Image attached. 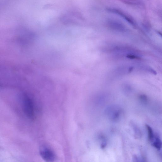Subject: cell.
<instances>
[{
    "label": "cell",
    "mask_w": 162,
    "mask_h": 162,
    "mask_svg": "<svg viewBox=\"0 0 162 162\" xmlns=\"http://www.w3.org/2000/svg\"><path fill=\"white\" fill-rule=\"evenodd\" d=\"M146 126L148 131L149 140L151 142L153 140L155 136L152 128L148 125Z\"/></svg>",
    "instance_id": "obj_6"
},
{
    "label": "cell",
    "mask_w": 162,
    "mask_h": 162,
    "mask_svg": "<svg viewBox=\"0 0 162 162\" xmlns=\"http://www.w3.org/2000/svg\"><path fill=\"white\" fill-rule=\"evenodd\" d=\"M107 10L109 12L119 16L127 21L128 23L132 26H135V24L134 21L131 16L121 10L113 7H109L107 8Z\"/></svg>",
    "instance_id": "obj_3"
},
{
    "label": "cell",
    "mask_w": 162,
    "mask_h": 162,
    "mask_svg": "<svg viewBox=\"0 0 162 162\" xmlns=\"http://www.w3.org/2000/svg\"><path fill=\"white\" fill-rule=\"evenodd\" d=\"M40 152L42 158L46 161H53L55 160V154L52 150L47 147H42Z\"/></svg>",
    "instance_id": "obj_4"
},
{
    "label": "cell",
    "mask_w": 162,
    "mask_h": 162,
    "mask_svg": "<svg viewBox=\"0 0 162 162\" xmlns=\"http://www.w3.org/2000/svg\"><path fill=\"white\" fill-rule=\"evenodd\" d=\"M159 34L162 37V33L160 32H158Z\"/></svg>",
    "instance_id": "obj_7"
},
{
    "label": "cell",
    "mask_w": 162,
    "mask_h": 162,
    "mask_svg": "<svg viewBox=\"0 0 162 162\" xmlns=\"http://www.w3.org/2000/svg\"><path fill=\"white\" fill-rule=\"evenodd\" d=\"M107 24L110 29L115 31L122 32L126 30L125 25L118 20L113 19H108L107 21Z\"/></svg>",
    "instance_id": "obj_2"
},
{
    "label": "cell",
    "mask_w": 162,
    "mask_h": 162,
    "mask_svg": "<svg viewBox=\"0 0 162 162\" xmlns=\"http://www.w3.org/2000/svg\"><path fill=\"white\" fill-rule=\"evenodd\" d=\"M22 105L26 116L31 119L34 116V105L31 99L27 95L24 94L22 98Z\"/></svg>",
    "instance_id": "obj_1"
},
{
    "label": "cell",
    "mask_w": 162,
    "mask_h": 162,
    "mask_svg": "<svg viewBox=\"0 0 162 162\" xmlns=\"http://www.w3.org/2000/svg\"><path fill=\"white\" fill-rule=\"evenodd\" d=\"M151 143L153 146L158 150H160L162 147V142L157 136H155L153 140Z\"/></svg>",
    "instance_id": "obj_5"
}]
</instances>
